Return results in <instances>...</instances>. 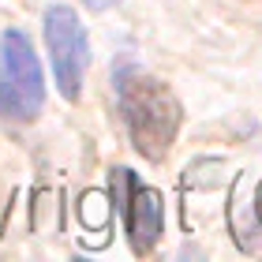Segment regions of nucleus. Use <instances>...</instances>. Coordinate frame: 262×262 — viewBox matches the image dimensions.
<instances>
[{
  "label": "nucleus",
  "instance_id": "obj_1",
  "mask_svg": "<svg viewBox=\"0 0 262 262\" xmlns=\"http://www.w3.org/2000/svg\"><path fill=\"white\" fill-rule=\"evenodd\" d=\"M116 98H120L124 124L131 131V142L142 158L161 161L169 154L176 131H180V101L161 79L146 75L139 68L116 71Z\"/></svg>",
  "mask_w": 262,
  "mask_h": 262
},
{
  "label": "nucleus",
  "instance_id": "obj_2",
  "mask_svg": "<svg viewBox=\"0 0 262 262\" xmlns=\"http://www.w3.org/2000/svg\"><path fill=\"white\" fill-rule=\"evenodd\" d=\"M45 105V75L30 38L23 30H4L0 38V116L30 124Z\"/></svg>",
  "mask_w": 262,
  "mask_h": 262
},
{
  "label": "nucleus",
  "instance_id": "obj_3",
  "mask_svg": "<svg viewBox=\"0 0 262 262\" xmlns=\"http://www.w3.org/2000/svg\"><path fill=\"white\" fill-rule=\"evenodd\" d=\"M45 45H49L56 86H60L64 98L75 101L82 75H86V60H90V41H86V30H82L75 8L53 4L45 11Z\"/></svg>",
  "mask_w": 262,
  "mask_h": 262
},
{
  "label": "nucleus",
  "instance_id": "obj_4",
  "mask_svg": "<svg viewBox=\"0 0 262 262\" xmlns=\"http://www.w3.org/2000/svg\"><path fill=\"white\" fill-rule=\"evenodd\" d=\"M113 199H116L120 217H124V229L131 236V247L139 255H146L161 236V217H165L161 195L154 187L139 184L131 169H116L113 172Z\"/></svg>",
  "mask_w": 262,
  "mask_h": 262
},
{
  "label": "nucleus",
  "instance_id": "obj_5",
  "mask_svg": "<svg viewBox=\"0 0 262 262\" xmlns=\"http://www.w3.org/2000/svg\"><path fill=\"white\" fill-rule=\"evenodd\" d=\"M113 4H120V0H86V8H94V11H105V8H113Z\"/></svg>",
  "mask_w": 262,
  "mask_h": 262
},
{
  "label": "nucleus",
  "instance_id": "obj_6",
  "mask_svg": "<svg viewBox=\"0 0 262 262\" xmlns=\"http://www.w3.org/2000/svg\"><path fill=\"white\" fill-rule=\"evenodd\" d=\"M258 221H262V184H258Z\"/></svg>",
  "mask_w": 262,
  "mask_h": 262
}]
</instances>
